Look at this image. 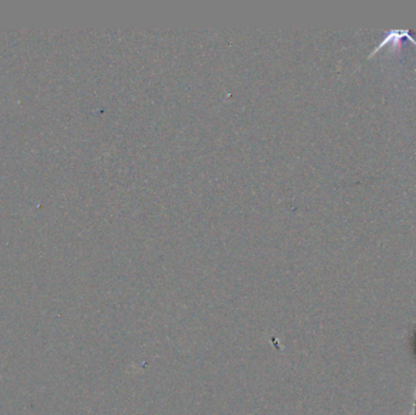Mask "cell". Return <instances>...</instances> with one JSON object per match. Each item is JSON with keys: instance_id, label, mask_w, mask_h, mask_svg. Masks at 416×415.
<instances>
[{"instance_id": "1", "label": "cell", "mask_w": 416, "mask_h": 415, "mask_svg": "<svg viewBox=\"0 0 416 415\" xmlns=\"http://www.w3.org/2000/svg\"><path fill=\"white\" fill-rule=\"evenodd\" d=\"M414 407H415V411H414V413H415V415H416V389H415V405H414Z\"/></svg>"}]
</instances>
